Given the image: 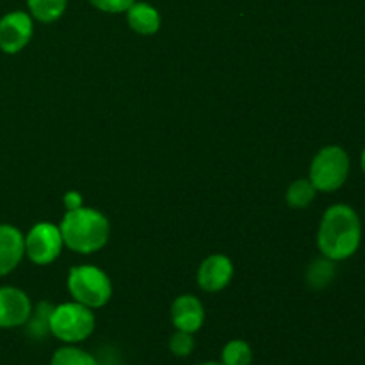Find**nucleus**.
I'll use <instances>...</instances> for the list:
<instances>
[{
  "instance_id": "f257e3e1",
  "label": "nucleus",
  "mask_w": 365,
  "mask_h": 365,
  "mask_svg": "<svg viewBox=\"0 0 365 365\" xmlns=\"http://www.w3.org/2000/svg\"><path fill=\"white\" fill-rule=\"evenodd\" d=\"M362 242V221L351 205L335 203L324 210L317 228L319 253L334 262L348 260Z\"/></svg>"
},
{
  "instance_id": "f03ea898",
  "label": "nucleus",
  "mask_w": 365,
  "mask_h": 365,
  "mask_svg": "<svg viewBox=\"0 0 365 365\" xmlns=\"http://www.w3.org/2000/svg\"><path fill=\"white\" fill-rule=\"evenodd\" d=\"M59 230L64 246L81 255L100 252L110 237V223L106 214L84 205L66 210L59 223Z\"/></svg>"
},
{
  "instance_id": "7ed1b4c3",
  "label": "nucleus",
  "mask_w": 365,
  "mask_h": 365,
  "mask_svg": "<svg viewBox=\"0 0 365 365\" xmlns=\"http://www.w3.org/2000/svg\"><path fill=\"white\" fill-rule=\"evenodd\" d=\"M66 287L73 302L82 303L91 310L102 309L113 298V282L106 271L93 264L71 267L68 273Z\"/></svg>"
},
{
  "instance_id": "20e7f679",
  "label": "nucleus",
  "mask_w": 365,
  "mask_h": 365,
  "mask_svg": "<svg viewBox=\"0 0 365 365\" xmlns=\"http://www.w3.org/2000/svg\"><path fill=\"white\" fill-rule=\"evenodd\" d=\"M96 317L89 307L77 302L61 303L50 314V335L64 344H78L95 331Z\"/></svg>"
},
{
  "instance_id": "39448f33",
  "label": "nucleus",
  "mask_w": 365,
  "mask_h": 365,
  "mask_svg": "<svg viewBox=\"0 0 365 365\" xmlns=\"http://www.w3.org/2000/svg\"><path fill=\"white\" fill-rule=\"evenodd\" d=\"M351 159L339 145H328L314 155L310 163L309 180L317 192H335L348 182Z\"/></svg>"
},
{
  "instance_id": "423d86ee",
  "label": "nucleus",
  "mask_w": 365,
  "mask_h": 365,
  "mask_svg": "<svg viewBox=\"0 0 365 365\" xmlns=\"http://www.w3.org/2000/svg\"><path fill=\"white\" fill-rule=\"evenodd\" d=\"M64 248L59 225L39 221L25 235V257L36 266H48Z\"/></svg>"
},
{
  "instance_id": "0eeeda50",
  "label": "nucleus",
  "mask_w": 365,
  "mask_h": 365,
  "mask_svg": "<svg viewBox=\"0 0 365 365\" xmlns=\"http://www.w3.org/2000/svg\"><path fill=\"white\" fill-rule=\"evenodd\" d=\"M34 21L25 11H11L0 18V50L4 53L21 52L31 43Z\"/></svg>"
},
{
  "instance_id": "6e6552de",
  "label": "nucleus",
  "mask_w": 365,
  "mask_h": 365,
  "mask_svg": "<svg viewBox=\"0 0 365 365\" xmlns=\"http://www.w3.org/2000/svg\"><path fill=\"white\" fill-rule=\"evenodd\" d=\"M32 312V302L27 292L18 287H0V328L25 327Z\"/></svg>"
},
{
  "instance_id": "1a4fd4ad",
  "label": "nucleus",
  "mask_w": 365,
  "mask_h": 365,
  "mask_svg": "<svg viewBox=\"0 0 365 365\" xmlns=\"http://www.w3.org/2000/svg\"><path fill=\"white\" fill-rule=\"evenodd\" d=\"M234 278V264L223 253H214L209 255L198 267L196 280L202 291L205 292H220Z\"/></svg>"
},
{
  "instance_id": "9d476101",
  "label": "nucleus",
  "mask_w": 365,
  "mask_h": 365,
  "mask_svg": "<svg viewBox=\"0 0 365 365\" xmlns=\"http://www.w3.org/2000/svg\"><path fill=\"white\" fill-rule=\"evenodd\" d=\"M171 323L175 330L196 334L205 323V309L192 294H182L171 305Z\"/></svg>"
},
{
  "instance_id": "9b49d317",
  "label": "nucleus",
  "mask_w": 365,
  "mask_h": 365,
  "mask_svg": "<svg viewBox=\"0 0 365 365\" xmlns=\"http://www.w3.org/2000/svg\"><path fill=\"white\" fill-rule=\"evenodd\" d=\"M25 257V235L13 225H0V278L13 273Z\"/></svg>"
},
{
  "instance_id": "f8f14e48",
  "label": "nucleus",
  "mask_w": 365,
  "mask_h": 365,
  "mask_svg": "<svg viewBox=\"0 0 365 365\" xmlns=\"http://www.w3.org/2000/svg\"><path fill=\"white\" fill-rule=\"evenodd\" d=\"M127 21L132 31L141 36L157 34L163 24L159 11L152 4L138 2V0L127 9Z\"/></svg>"
},
{
  "instance_id": "ddd939ff",
  "label": "nucleus",
  "mask_w": 365,
  "mask_h": 365,
  "mask_svg": "<svg viewBox=\"0 0 365 365\" xmlns=\"http://www.w3.org/2000/svg\"><path fill=\"white\" fill-rule=\"evenodd\" d=\"M27 6L34 20L41 24H53L64 14L68 0H27Z\"/></svg>"
},
{
  "instance_id": "4468645a",
  "label": "nucleus",
  "mask_w": 365,
  "mask_h": 365,
  "mask_svg": "<svg viewBox=\"0 0 365 365\" xmlns=\"http://www.w3.org/2000/svg\"><path fill=\"white\" fill-rule=\"evenodd\" d=\"M316 196L317 189L314 187L312 182L309 178H298L289 185L285 200L291 209H307L316 200Z\"/></svg>"
},
{
  "instance_id": "2eb2a0df",
  "label": "nucleus",
  "mask_w": 365,
  "mask_h": 365,
  "mask_svg": "<svg viewBox=\"0 0 365 365\" xmlns=\"http://www.w3.org/2000/svg\"><path fill=\"white\" fill-rule=\"evenodd\" d=\"M53 305H50L48 302L38 303V307H32V312L29 321L25 323L27 327L29 337L32 339H45L46 335H50V314H52Z\"/></svg>"
},
{
  "instance_id": "dca6fc26",
  "label": "nucleus",
  "mask_w": 365,
  "mask_h": 365,
  "mask_svg": "<svg viewBox=\"0 0 365 365\" xmlns=\"http://www.w3.org/2000/svg\"><path fill=\"white\" fill-rule=\"evenodd\" d=\"M335 278V262L321 255V259L314 260L307 269V284L312 289H324Z\"/></svg>"
},
{
  "instance_id": "f3484780",
  "label": "nucleus",
  "mask_w": 365,
  "mask_h": 365,
  "mask_svg": "<svg viewBox=\"0 0 365 365\" xmlns=\"http://www.w3.org/2000/svg\"><path fill=\"white\" fill-rule=\"evenodd\" d=\"M50 365H100L91 353L77 348L75 344H66L52 355Z\"/></svg>"
},
{
  "instance_id": "a211bd4d",
  "label": "nucleus",
  "mask_w": 365,
  "mask_h": 365,
  "mask_svg": "<svg viewBox=\"0 0 365 365\" xmlns=\"http://www.w3.org/2000/svg\"><path fill=\"white\" fill-rule=\"evenodd\" d=\"M253 349L252 346L241 339L227 342L221 351V364L223 365H252Z\"/></svg>"
},
{
  "instance_id": "6ab92c4d",
  "label": "nucleus",
  "mask_w": 365,
  "mask_h": 365,
  "mask_svg": "<svg viewBox=\"0 0 365 365\" xmlns=\"http://www.w3.org/2000/svg\"><path fill=\"white\" fill-rule=\"evenodd\" d=\"M195 334H187V331L177 330L170 339V351L178 359H185L195 351Z\"/></svg>"
},
{
  "instance_id": "aec40b11",
  "label": "nucleus",
  "mask_w": 365,
  "mask_h": 365,
  "mask_svg": "<svg viewBox=\"0 0 365 365\" xmlns=\"http://www.w3.org/2000/svg\"><path fill=\"white\" fill-rule=\"evenodd\" d=\"M93 7H96L98 11L110 14H120L127 13L128 7L135 2V0H89Z\"/></svg>"
},
{
  "instance_id": "412c9836",
  "label": "nucleus",
  "mask_w": 365,
  "mask_h": 365,
  "mask_svg": "<svg viewBox=\"0 0 365 365\" xmlns=\"http://www.w3.org/2000/svg\"><path fill=\"white\" fill-rule=\"evenodd\" d=\"M63 203L66 210L78 209V207H82V196L78 195L77 191H68L66 195L63 196Z\"/></svg>"
},
{
  "instance_id": "4be33fe9",
  "label": "nucleus",
  "mask_w": 365,
  "mask_h": 365,
  "mask_svg": "<svg viewBox=\"0 0 365 365\" xmlns=\"http://www.w3.org/2000/svg\"><path fill=\"white\" fill-rule=\"evenodd\" d=\"M360 168H362V171L365 173V148L362 150V155H360Z\"/></svg>"
},
{
  "instance_id": "5701e85b",
  "label": "nucleus",
  "mask_w": 365,
  "mask_h": 365,
  "mask_svg": "<svg viewBox=\"0 0 365 365\" xmlns=\"http://www.w3.org/2000/svg\"><path fill=\"white\" fill-rule=\"evenodd\" d=\"M202 365H223L221 362H205V364H202Z\"/></svg>"
}]
</instances>
